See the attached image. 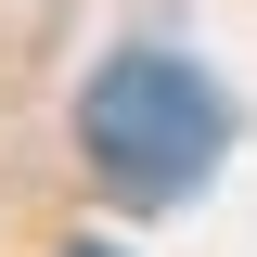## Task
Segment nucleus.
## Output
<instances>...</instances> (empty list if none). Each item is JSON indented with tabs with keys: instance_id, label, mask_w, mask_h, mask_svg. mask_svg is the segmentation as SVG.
<instances>
[{
	"instance_id": "f257e3e1",
	"label": "nucleus",
	"mask_w": 257,
	"mask_h": 257,
	"mask_svg": "<svg viewBox=\"0 0 257 257\" xmlns=\"http://www.w3.org/2000/svg\"><path fill=\"white\" fill-rule=\"evenodd\" d=\"M77 142H90V167L128 193V206H167V193H193L219 167L231 103L206 90L193 64H167V52H116L90 77V103H77Z\"/></svg>"
},
{
	"instance_id": "f03ea898",
	"label": "nucleus",
	"mask_w": 257,
	"mask_h": 257,
	"mask_svg": "<svg viewBox=\"0 0 257 257\" xmlns=\"http://www.w3.org/2000/svg\"><path fill=\"white\" fill-rule=\"evenodd\" d=\"M77 257H90V244H77Z\"/></svg>"
}]
</instances>
